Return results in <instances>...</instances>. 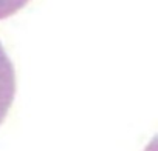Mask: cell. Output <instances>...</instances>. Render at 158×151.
I'll return each instance as SVG.
<instances>
[{"label":"cell","instance_id":"cell-1","mask_svg":"<svg viewBox=\"0 0 158 151\" xmlns=\"http://www.w3.org/2000/svg\"><path fill=\"white\" fill-rule=\"evenodd\" d=\"M16 96V71L3 45L0 43V125L8 116Z\"/></svg>","mask_w":158,"mask_h":151},{"label":"cell","instance_id":"cell-2","mask_svg":"<svg viewBox=\"0 0 158 151\" xmlns=\"http://www.w3.org/2000/svg\"><path fill=\"white\" fill-rule=\"evenodd\" d=\"M30 0H0V20L14 16Z\"/></svg>","mask_w":158,"mask_h":151}]
</instances>
